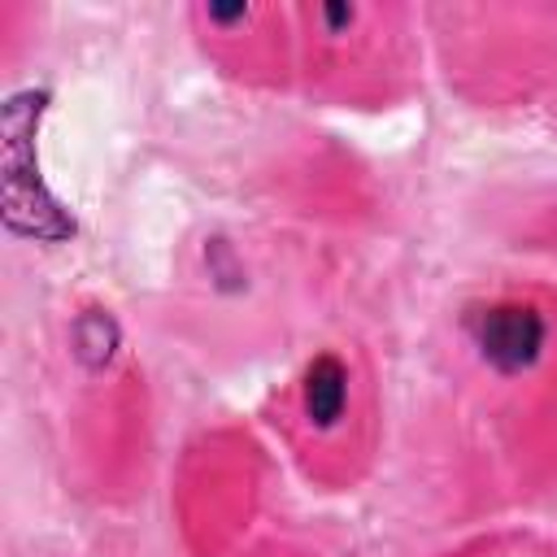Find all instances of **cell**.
<instances>
[{
	"label": "cell",
	"mask_w": 557,
	"mask_h": 557,
	"mask_svg": "<svg viewBox=\"0 0 557 557\" xmlns=\"http://www.w3.org/2000/svg\"><path fill=\"white\" fill-rule=\"evenodd\" d=\"M39 109H44V96H35V91L13 96L4 104V148H9L4 152V222L17 235L65 239V235H74V222L44 191L39 170H35V152H30Z\"/></svg>",
	"instance_id": "6da1fadb"
},
{
	"label": "cell",
	"mask_w": 557,
	"mask_h": 557,
	"mask_svg": "<svg viewBox=\"0 0 557 557\" xmlns=\"http://www.w3.org/2000/svg\"><path fill=\"white\" fill-rule=\"evenodd\" d=\"M74 344H78V357L87 366H104L113 357V344H117V326L104 318V313H87L78 326H74Z\"/></svg>",
	"instance_id": "277c9868"
},
{
	"label": "cell",
	"mask_w": 557,
	"mask_h": 557,
	"mask_svg": "<svg viewBox=\"0 0 557 557\" xmlns=\"http://www.w3.org/2000/svg\"><path fill=\"white\" fill-rule=\"evenodd\" d=\"M466 331L479 348V357L500 370V374H518V370H531L544 352V318L531 309V305H483V309H470L466 318Z\"/></svg>",
	"instance_id": "7a4b0ae2"
},
{
	"label": "cell",
	"mask_w": 557,
	"mask_h": 557,
	"mask_svg": "<svg viewBox=\"0 0 557 557\" xmlns=\"http://www.w3.org/2000/svg\"><path fill=\"white\" fill-rule=\"evenodd\" d=\"M348 405V370L335 357H318L305 374V413L313 426H335Z\"/></svg>",
	"instance_id": "3957f363"
}]
</instances>
